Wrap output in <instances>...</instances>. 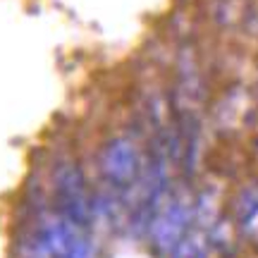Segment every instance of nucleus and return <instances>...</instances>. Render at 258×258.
Masks as SVG:
<instances>
[{
	"label": "nucleus",
	"instance_id": "f257e3e1",
	"mask_svg": "<svg viewBox=\"0 0 258 258\" xmlns=\"http://www.w3.org/2000/svg\"><path fill=\"white\" fill-rule=\"evenodd\" d=\"M194 227V196L189 191H175L167 196L163 208L153 218V225L148 230L151 251L156 256H170L179 241Z\"/></svg>",
	"mask_w": 258,
	"mask_h": 258
},
{
	"label": "nucleus",
	"instance_id": "f03ea898",
	"mask_svg": "<svg viewBox=\"0 0 258 258\" xmlns=\"http://www.w3.org/2000/svg\"><path fill=\"white\" fill-rule=\"evenodd\" d=\"M53 191H55V213L74 222L77 227L89 230L93 222V194L86 189L82 170L74 160L57 163L53 172Z\"/></svg>",
	"mask_w": 258,
	"mask_h": 258
},
{
	"label": "nucleus",
	"instance_id": "7ed1b4c3",
	"mask_svg": "<svg viewBox=\"0 0 258 258\" xmlns=\"http://www.w3.org/2000/svg\"><path fill=\"white\" fill-rule=\"evenodd\" d=\"M98 167H101V177L105 184L117 191H127L144 170V156L134 139L112 137L101 148Z\"/></svg>",
	"mask_w": 258,
	"mask_h": 258
},
{
	"label": "nucleus",
	"instance_id": "20e7f679",
	"mask_svg": "<svg viewBox=\"0 0 258 258\" xmlns=\"http://www.w3.org/2000/svg\"><path fill=\"white\" fill-rule=\"evenodd\" d=\"M256 211H258V179H251V182H246L239 191L234 194L232 208H230V218H232V222L239 227V225H244Z\"/></svg>",
	"mask_w": 258,
	"mask_h": 258
},
{
	"label": "nucleus",
	"instance_id": "39448f33",
	"mask_svg": "<svg viewBox=\"0 0 258 258\" xmlns=\"http://www.w3.org/2000/svg\"><path fill=\"white\" fill-rule=\"evenodd\" d=\"M239 232H241V237H244V239H249V241H253V244H258V211L253 213V215H251L244 225H239Z\"/></svg>",
	"mask_w": 258,
	"mask_h": 258
}]
</instances>
